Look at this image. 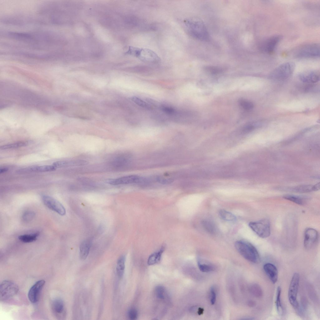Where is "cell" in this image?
I'll use <instances>...</instances> for the list:
<instances>
[{
  "mask_svg": "<svg viewBox=\"0 0 320 320\" xmlns=\"http://www.w3.org/2000/svg\"><path fill=\"white\" fill-rule=\"evenodd\" d=\"M45 283L44 280H39L36 282L31 288L28 292V296L31 302L35 303L38 301L40 293Z\"/></svg>",
  "mask_w": 320,
  "mask_h": 320,
  "instance_id": "4fadbf2b",
  "label": "cell"
},
{
  "mask_svg": "<svg viewBox=\"0 0 320 320\" xmlns=\"http://www.w3.org/2000/svg\"><path fill=\"white\" fill-rule=\"evenodd\" d=\"M126 257L124 255H122L118 258L117 264L116 271L118 277L122 278L124 275L125 268Z\"/></svg>",
  "mask_w": 320,
  "mask_h": 320,
  "instance_id": "ffe728a7",
  "label": "cell"
},
{
  "mask_svg": "<svg viewBox=\"0 0 320 320\" xmlns=\"http://www.w3.org/2000/svg\"><path fill=\"white\" fill-rule=\"evenodd\" d=\"M156 180L159 183L163 184H168L172 182V180L170 179L165 178L161 177H157Z\"/></svg>",
  "mask_w": 320,
  "mask_h": 320,
  "instance_id": "8d00e7d4",
  "label": "cell"
},
{
  "mask_svg": "<svg viewBox=\"0 0 320 320\" xmlns=\"http://www.w3.org/2000/svg\"><path fill=\"white\" fill-rule=\"evenodd\" d=\"M282 38L281 35H278L270 37L263 42L261 47V49L267 53H272Z\"/></svg>",
  "mask_w": 320,
  "mask_h": 320,
  "instance_id": "30bf717a",
  "label": "cell"
},
{
  "mask_svg": "<svg viewBox=\"0 0 320 320\" xmlns=\"http://www.w3.org/2000/svg\"><path fill=\"white\" fill-rule=\"evenodd\" d=\"M201 224L203 228L210 234L214 233L216 231L215 226L211 221L204 220L201 222Z\"/></svg>",
  "mask_w": 320,
  "mask_h": 320,
  "instance_id": "4316f807",
  "label": "cell"
},
{
  "mask_svg": "<svg viewBox=\"0 0 320 320\" xmlns=\"http://www.w3.org/2000/svg\"><path fill=\"white\" fill-rule=\"evenodd\" d=\"M283 198L300 205L303 204L306 199V198L303 196L292 194L285 195Z\"/></svg>",
  "mask_w": 320,
  "mask_h": 320,
  "instance_id": "7402d4cb",
  "label": "cell"
},
{
  "mask_svg": "<svg viewBox=\"0 0 320 320\" xmlns=\"http://www.w3.org/2000/svg\"><path fill=\"white\" fill-rule=\"evenodd\" d=\"M205 69L208 72L213 74H219L222 71V68L214 66L206 67L205 68Z\"/></svg>",
  "mask_w": 320,
  "mask_h": 320,
  "instance_id": "d6a6232c",
  "label": "cell"
},
{
  "mask_svg": "<svg viewBox=\"0 0 320 320\" xmlns=\"http://www.w3.org/2000/svg\"><path fill=\"white\" fill-rule=\"evenodd\" d=\"M255 126L253 124H248L244 127L243 131L244 132H249L253 130Z\"/></svg>",
  "mask_w": 320,
  "mask_h": 320,
  "instance_id": "f35d334b",
  "label": "cell"
},
{
  "mask_svg": "<svg viewBox=\"0 0 320 320\" xmlns=\"http://www.w3.org/2000/svg\"><path fill=\"white\" fill-rule=\"evenodd\" d=\"M164 288L161 286H157L155 288V293L157 298L160 299H163L165 298Z\"/></svg>",
  "mask_w": 320,
  "mask_h": 320,
  "instance_id": "1f68e13d",
  "label": "cell"
},
{
  "mask_svg": "<svg viewBox=\"0 0 320 320\" xmlns=\"http://www.w3.org/2000/svg\"><path fill=\"white\" fill-rule=\"evenodd\" d=\"M127 53L148 63H156L160 61V57L154 51L146 48L130 47Z\"/></svg>",
  "mask_w": 320,
  "mask_h": 320,
  "instance_id": "3957f363",
  "label": "cell"
},
{
  "mask_svg": "<svg viewBox=\"0 0 320 320\" xmlns=\"http://www.w3.org/2000/svg\"><path fill=\"white\" fill-rule=\"evenodd\" d=\"M219 214L220 217L225 221H234L236 219L233 214L224 209H221L219 212Z\"/></svg>",
  "mask_w": 320,
  "mask_h": 320,
  "instance_id": "cb8c5ba5",
  "label": "cell"
},
{
  "mask_svg": "<svg viewBox=\"0 0 320 320\" xmlns=\"http://www.w3.org/2000/svg\"><path fill=\"white\" fill-rule=\"evenodd\" d=\"M28 144L26 141H22L13 143L1 146L0 147L1 150H5L12 148H15L25 146Z\"/></svg>",
  "mask_w": 320,
  "mask_h": 320,
  "instance_id": "484cf974",
  "label": "cell"
},
{
  "mask_svg": "<svg viewBox=\"0 0 320 320\" xmlns=\"http://www.w3.org/2000/svg\"><path fill=\"white\" fill-rule=\"evenodd\" d=\"M239 103L240 106L244 109L249 110L252 109L254 107L253 103L249 101L241 99L239 100Z\"/></svg>",
  "mask_w": 320,
  "mask_h": 320,
  "instance_id": "f546056e",
  "label": "cell"
},
{
  "mask_svg": "<svg viewBox=\"0 0 320 320\" xmlns=\"http://www.w3.org/2000/svg\"><path fill=\"white\" fill-rule=\"evenodd\" d=\"M235 247L239 253L246 260L255 263L259 262L258 252L255 247L250 242L238 241L235 243Z\"/></svg>",
  "mask_w": 320,
  "mask_h": 320,
  "instance_id": "7a4b0ae2",
  "label": "cell"
},
{
  "mask_svg": "<svg viewBox=\"0 0 320 320\" xmlns=\"http://www.w3.org/2000/svg\"><path fill=\"white\" fill-rule=\"evenodd\" d=\"M318 237V232L315 229L308 228L304 232V245L307 249H311L316 243Z\"/></svg>",
  "mask_w": 320,
  "mask_h": 320,
  "instance_id": "8fae6325",
  "label": "cell"
},
{
  "mask_svg": "<svg viewBox=\"0 0 320 320\" xmlns=\"http://www.w3.org/2000/svg\"><path fill=\"white\" fill-rule=\"evenodd\" d=\"M39 235L38 233L32 234H24L19 236V239L21 242L25 243H29L35 241Z\"/></svg>",
  "mask_w": 320,
  "mask_h": 320,
  "instance_id": "d4e9b609",
  "label": "cell"
},
{
  "mask_svg": "<svg viewBox=\"0 0 320 320\" xmlns=\"http://www.w3.org/2000/svg\"><path fill=\"white\" fill-rule=\"evenodd\" d=\"M198 264L200 270L202 272H208L212 271L213 270V267L211 265L201 263L199 260H198Z\"/></svg>",
  "mask_w": 320,
  "mask_h": 320,
  "instance_id": "f1b7e54d",
  "label": "cell"
},
{
  "mask_svg": "<svg viewBox=\"0 0 320 320\" xmlns=\"http://www.w3.org/2000/svg\"><path fill=\"white\" fill-rule=\"evenodd\" d=\"M300 281V275L298 273H295L292 277L289 286L288 298L291 305L294 308L298 307L299 303L297 297Z\"/></svg>",
  "mask_w": 320,
  "mask_h": 320,
  "instance_id": "ba28073f",
  "label": "cell"
},
{
  "mask_svg": "<svg viewBox=\"0 0 320 320\" xmlns=\"http://www.w3.org/2000/svg\"><path fill=\"white\" fill-rule=\"evenodd\" d=\"M164 250V248H162L158 251L150 255L148 259V264L149 265H152L158 262L161 260L162 254Z\"/></svg>",
  "mask_w": 320,
  "mask_h": 320,
  "instance_id": "44dd1931",
  "label": "cell"
},
{
  "mask_svg": "<svg viewBox=\"0 0 320 320\" xmlns=\"http://www.w3.org/2000/svg\"><path fill=\"white\" fill-rule=\"evenodd\" d=\"M8 168H1L0 169V173H2L5 172L8 170Z\"/></svg>",
  "mask_w": 320,
  "mask_h": 320,
  "instance_id": "60d3db41",
  "label": "cell"
},
{
  "mask_svg": "<svg viewBox=\"0 0 320 320\" xmlns=\"http://www.w3.org/2000/svg\"><path fill=\"white\" fill-rule=\"evenodd\" d=\"M210 298L211 304H214L216 300V294L215 289L213 287H211L210 289Z\"/></svg>",
  "mask_w": 320,
  "mask_h": 320,
  "instance_id": "d590c367",
  "label": "cell"
},
{
  "mask_svg": "<svg viewBox=\"0 0 320 320\" xmlns=\"http://www.w3.org/2000/svg\"><path fill=\"white\" fill-rule=\"evenodd\" d=\"M299 79L302 82L308 83H314L320 79L319 72L316 71H309L302 72L298 75Z\"/></svg>",
  "mask_w": 320,
  "mask_h": 320,
  "instance_id": "5bb4252c",
  "label": "cell"
},
{
  "mask_svg": "<svg viewBox=\"0 0 320 320\" xmlns=\"http://www.w3.org/2000/svg\"><path fill=\"white\" fill-rule=\"evenodd\" d=\"M266 273L273 283H276L278 279V273L276 267L273 264L267 263L263 266Z\"/></svg>",
  "mask_w": 320,
  "mask_h": 320,
  "instance_id": "9a60e30c",
  "label": "cell"
},
{
  "mask_svg": "<svg viewBox=\"0 0 320 320\" xmlns=\"http://www.w3.org/2000/svg\"><path fill=\"white\" fill-rule=\"evenodd\" d=\"M295 64L293 62L284 63L276 68L270 74V78L274 80L282 81L289 78L293 73Z\"/></svg>",
  "mask_w": 320,
  "mask_h": 320,
  "instance_id": "277c9868",
  "label": "cell"
},
{
  "mask_svg": "<svg viewBox=\"0 0 320 320\" xmlns=\"http://www.w3.org/2000/svg\"><path fill=\"white\" fill-rule=\"evenodd\" d=\"M185 23L190 34L201 40L208 39L209 35L206 27L201 19L193 18L188 19Z\"/></svg>",
  "mask_w": 320,
  "mask_h": 320,
  "instance_id": "6da1fadb",
  "label": "cell"
},
{
  "mask_svg": "<svg viewBox=\"0 0 320 320\" xmlns=\"http://www.w3.org/2000/svg\"><path fill=\"white\" fill-rule=\"evenodd\" d=\"M282 289L280 286L277 287L276 291V308L278 314L282 315L283 314V310L281 301V294Z\"/></svg>",
  "mask_w": 320,
  "mask_h": 320,
  "instance_id": "603a6c76",
  "label": "cell"
},
{
  "mask_svg": "<svg viewBox=\"0 0 320 320\" xmlns=\"http://www.w3.org/2000/svg\"><path fill=\"white\" fill-rule=\"evenodd\" d=\"M52 312L58 317L63 312L64 309V304L63 301L59 299L53 300L51 304Z\"/></svg>",
  "mask_w": 320,
  "mask_h": 320,
  "instance_id": "ac0fdd59",
  "label": "cell"
},
{
  "mask_svg": "<svg viewBox=\"0 0 320 320\" xmlns=\"http://www.w3.org/2000/svg\"><path fill=\"white\" fill-rule=\"evenodd\" d=\"M18 286L14 282L9 280L2 281L0 285V299L5 301L16 294L19 291Z\"/></svg>",
  "mask_w": 320,
  "mask_h": 320,
  "instance_id": "52a82bcc",
  "label": "cell"
},
{
  "mask_svg": "<svg viewBox=\"0 0 320 320\" xmlns=\"http://www.w3.org/2000/svg\"><path fill=\"white\" fill-rule=\"evenodd\" d=\"M288 190L298 193H307L313 191V185H303L289 188Z\"/></svg>",
  "mask_w": 320,
  "mask_h": 320,
  "instance_id": "d6986e66",
  "label": "cell"
},
{
  "mask_svg": "<svg viewBox=\"0 0 320 320\" xmlns=\"http://www.w3.org/2000/svg\"><path fill=\"white\" fill-rule=\"evenodd\" d=\"M56 167L52 165H44L28 167L20 170V172H43L53 171Z\"/></svg>",
  "mask_w": 320,
  "mask_h": 320,
  "instance_id": "e0dca14e",
  "label": "cell"
},
{
  "mask_svg": "<svg viewBox=\"0 0 320 320\" xmlns=\"http://www.w3.org/2000/svg\"><path fill=\"white\" fill-rule=\"evenodd\" d=\"M249 226L254 232L261 238H266L270 235V223L269 220L267 219L250 222L249 223Z\"/></svg>",
  "mask_w": 320,
  "mask_h": 320,
  "instance_id": "8992f818",
  "label": "cell"
},
{
  "mask_svg": "<svg viewBox=\"0 0 320 320\" xmlns=\"http://www.w3.org/2000/svg\"><path fill=\"white\" fill-rule=\"evenodd\" d=\"M131 99L135 103L139 106L147 109H150L151 108L148 103L138 97H132Z\"/></svg>",
  "mask_w": 320,
  "mask_h": 320,
  "instance_id": "4dcf8cb0",
  "label": "cell"
},
{
  "mask_svg": "<svg viewBox=\"0 0 320 320\" xmlns=\"http://www.w3.org/2000/svg\"><path fill=\"white\" fill-rule=\"evenodd\" d=\"M93 238H89L83 241L79 248V257L80 259L84 260L87 258L91 246Z\"/></svg>",
  "mask_w": 320,
  "mask_h": 320,
  "instance_id": "2e32d148",
  "label": "cell"
},
{
  "mask_svg": "<svg viewBox=\"0 0 320 320\" xmlns=\"http://www.w3.org/2000/svg\"><path fill=\"white\" fill-rule=\"evenodd\" d=\"M203 310L201 308H200L199 309L198 311V314H199V315L201 314L202 313H203Z\"/></svg>",
  "mask_w": 320,
  "mask_h": 320,
  "instance_id": "b9f144b4",
  "label": "cell"
},
{
  "mask_svg": "<svg viewBox=\"0 0 320 320\" xmlns=\"http://www.w3.org/2000/svg\"><path fill=\"white\" fill-rule=\"evenodd\" d=\"M35 213L32 211H27L22 215V219L25 221L28 222L32 220L35 216Z\"/></svg>",
  "mask_w": 320,
  "mask_h": 320,
  "instance_id": "836d02e7",
  "label": "cell"
},
{
  "mask_svg": "<svg viewBox=\"0 0 320 320\" xmlns=\"http://www.w3.org/2000/svg\"><path fill=\"white\" fill-rule=\"evenodd\" d=\"M161 109L163 112L169 114L173 113L175 112V110L173 108L166 106H161Z\"/></svg>",
  "mask_w": 320,
  "mask_h": 320,
  "instance_id": "74e56055",
  "label": "cell"
},
{
  "mask_svg": "<svg viewBox=\"0 0 320 320\" xmlns=\"http://www.w3.org/2000/svg\"><path fill=\"white\" fill-rule=\"evenodd\" d=\"M128 318L132 320H135L138 317V311L135 308L130 309L128 312Z\"/></svg>",
  "mask_w": 320,
  "mask_h": 320,
  "instance_id": "e575fe53",
  "label": "cell"
},
{
  "mask_svg": "<svg viewBox=\"0 0 320 320\" xmlns=\"http://www.w3.org/2000/svg\"><path fill=\"white\" fill-rule=\"evenodd\" d=\"M250 291L255 296L260 298L262 295V291L260 287L256 284H252L250 287Z\"/></svg>",
  "mask_w": 320,
  "mask_h": 320,
  "instance_id": "83f0119b",
  "label": "cell"
},
{
  "mask_svg": "<svg viewBox=\"0 0 320 320\" xmlns=\"http://www.w3.org/2000/svg\"><path fill=\"white\" fill-rule=\"evenodd\" d=\"M293 54L297 58H318L320 56V45L317 43L303 45L296 48Z\"/></svg>",
  "mask_w": 320,
  "mask_h": 320,
  "instance_id": "5b68a950",
  "label": "cell"
},
{
  "mask_svg": "<svg viewBox=\"0 0 320 320\" xmlns=\"http://www.w3.org/2000/svg\"><path fill=\"white\" fill-rule=\"evenodd\" d=\"M144 178L136 175H129L109 180L108 183L112 185H118L143 182Z\"/></svg>",
  "mask_w": 320,
  "mask_h": 320,
  "instance_id": "7c38bea8",
  "label": "cell"
},
{
  "mask_svg": "<svg viewBox=\"0 0 320 320\" xmlns=\"http://www.w3.org/2000/svg\"><path fill=\"white\" fill-rule=\"evenodd\" d=\"M320 184L319 182L313 185V191H317L320 189Z\"/></svg>",
  "mask_w": 320,
  "mask_h": 320,
  "instance_id": "ab89813d",
  "label": "cell"
},
{
  "mask_svg": "<svg viewBox=\"0 0 320 320\" xmlns=\"http://www.w3.org/2000/svg\"><path fill=\"white\" fill-rule=\"evenodd\" d=\"M42 200L44 204L49 208L59 215L63 216L66 214V210L63 205L58 201L50 196L44 195Z\"/></svg>",
  "mask_w": 320,
  "mask_h": 320,
  "instance_id": "9c48e42d",
  "label": "cell"
}]
</instances>
